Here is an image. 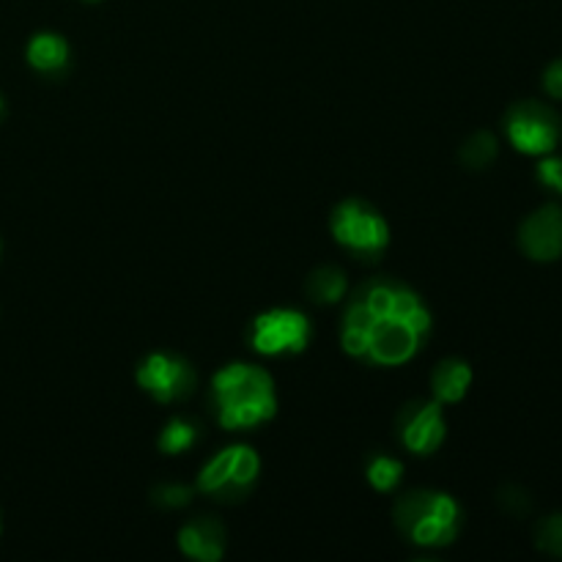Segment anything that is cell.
<instances>
[{
    "label": "cell",
    "mask_w": 562,
    "mask_h": 562,
    "mask_svg": "<svg viewBox=\"0 0 562 562\" xmlns=\"http://www.w3.org/2000/svg\"><path fill=\"white\" fill-rule=\"evenodd\" d=\"M431 327V311L415 289L393 278H373L346 302L340 349L371 366L398 368L420 355Z\"/></svg>",
    "instance_id": "cell-1"
},
{
    "label": "cell",
    "mask_w": 562,
    "mask_h": 562,
    "mask_svg": "<svg viewBox=\"0 0 562 562\" xmlns=\"http://www.w3.org/2000/svg\"><path fill=\"white\" fill-rule=\"evenodd\" d=\"M217 423L225 431H250L278 415V390L267 368L231 362L212 379Z\"/></svg>",
    "instance_id": "cell-2"
},
{
    "label": "cell",
    "mask_w": 562,
    "mask_h": 562,
    "mask_svg": "<svg viewBox=\"0 0 562 562\" xmlns=\"http://www.w3.org/2000/svg\"><path fill=\"white\" fill-rule=\"evenodd\" d=\"M461 505L448 492L415 488L393 505L395 530L423 549H445L461 532Z\"/></svg>",
    "instance_id": "cell-3"
},
{
    "label": "cell",
    "mask_w": 562,
    "mask_h": 562,
    "mask_svg": "<svg viewBox=\"0 0 562 562\" xmlns=\"http://www.w3.org/2000/svg\"><path fill=\"white\" fill-rule=\"evenodd\" d=\"M261 475V456L250 445H228L198 472L195 492L214 503L234 505L252 494Z\"/></svg>",
    "instance_id": "cell-4"
},
{
    "label": "cell",
    "mask_w": 562,
    "mask_h": 562,
    "mask_svg": "<svg viewBox=\"0 0 562 562\" xmlns=\"http://www.w3.org/2000/svg\"><path fill=\"white\" fill-rule=\"evenodd\" d=\"M329 234L357 261H379L390 247V225L376 206L349 198L329 214Z\"/></svg>",
    "instance_id": "cell-5"
},
{
    "label": "cell",
    "mask_w": 562,
    "mask_h": 562,
    "mask_svg": "<svg viewBox=\"0 0 562 562\" xmlns=\"http://www.w3.org/2000/svg\"><path fill=\"white\" fill-rule=\"evenodd\" d=\"M311 318L294 307H269L247 327V344L261 357H294L311 346Z\"/></svg>",
    "instance_id": "cell-6"
},
{
    "label": "cell",
    "mask_w": 562,
    "mask_h": 562,
    "mask_svg": "<svg viewBox=\"0 0 562 562\" xmlns=\"http://www.w3.org/2000/svg\"><path fill=\"white\" fill-rule=\"evenodd\" d=\"M135 382L157 404H181L198 387V373L190 360L173 351H151L135 371Z\"/></svg>",
    "instance_id": "cell-7"
},
{
    "label": "cell",
    "mask_w": 562,
    "mask_h": 562,
    "mask_svg": "<svg viewBox=\"0 0 562 562\" xmlns=\"http://www.w3.org/2000/svg\"><path fill=\"white\" fill-rule=\"evenodd\" d=\"M505 135L516 151L543 157V154H552L560 143V115L549 104L525 99L505 113Z\"/></svg>",
    "instance_id": "cell-8"
},
{
    "label": "cell",
    "mask_w": 562,
    "mask_h": 562,
    "mask_svg": "<svg viewBox=\"0 0 562 562\" xmlns=\"http://www.w3.org/2000/svg\"><path fill=\"white\" fill-rule=\"evenodd\" d=\"M395 434L404 450L415 456H434L448 437V420L439 401H409L398 412Z\"/></svg>",
    "instance_id": "cell-9"
},
{
    "label": "cell",
    "mask_w": 562,
    "mask_h": 562,
    "mask_svg": "<svg viewBox=\"0 0 562 562\" xmlns=\"http://www.w3.org/2000/svg\"><path fill=\"white\" fill-rule=\"evenodd\" d=\"M519 247L530 261L549 263L562 258V206L547 203L521 223Z\"/></svg>",
    "instance_id": "cell-10"
},
{
    "label": "cell",
    "mask_w": 562,
    "mask_h": 562,
    "mask_svg": "<svg viewBox=\"0 0 562 562\" xmlns=\"http://www.w3.org/2000/svg\"><path fill=\"white\" fill-rule=\"evenodd\" d=\"M179 549L184 558L198 562H220L228 549V532L214 516H198L179 530Z\"/></svg>",
    "instance_id": "cell-11"
},
{
    "label": "cell",
    "mask_w": 562,
    "mask_h": 562,
    "mask_svg": "<svg viewBox=\"0 0 562 562\" xmlns=\"http://www.w3.org/2000/svg\"><path fill=\"white\" fill-rule=\"evenodd\" d=\"M25 58H27V66H31L36 75L49 77V80H58V77H64L66 71H69L71 47L60 33L42 31V33H33L31 42H27Z\"/></svg>",
    "instance_id": "cell-12"
},
{
    "label": "cell",
    "mask_w": 562,
    "mask_h": 562,
    "mask_svg": "<svg viewBox=\"0 0 562 562\" xmlns=\"http://www.w3.org/2000/svg\"><path fill=\"white\" fill-rule=\"evenodd\" d=\"M472 387V368L461 357H448L431 373V393L439 404H459Z\"/></svg>",
    "instance_id": "cell-13"
},
{
    "label": "cell",
    "mask_w": 562,
    "mask_h": 562,
    "mask_svg": "<svg viewBox=\"0 0 562 562\" xmlns=\"http://www.w3.org/2000/svg\"><path fill=\"white\" fill-rule=\"evenodd\" d=\"M346 291H349L346 272L340 267H333V263L316 267L305 280L307 300L316 302V305H338L346 296Z\"/></svg>",
    "instance_id": "cell-14"
},
{
    "label": "cell",
    "mask_w": 562,
    "mask_h": 562,
    "mask_svg": "<svg viewBox=\"0 0 562 562\" xmlns=\"http://www.w3.org/2000/svg\"><path fill=\"white\" fill-rule=\"evenodd\" d=\"M198 439H201V426L195 420H187V417H170L162 426L157 439L159 453L165 456H181L190 448H195Z\"/></svg>",
    "instance_id": "cell-15"
},
{
    "label": "cell",
    "mask_w": 562,
    "mask_h": 562,
    "mask_svg": "<svg viewBox=\"0 0 562 562\" xmlns=\"http://www.w3.org/2000/svg\"><path fill=\"white\" fill-rule=\"evenodd\" d=\"M497 154H499V140L486 130H481V132H475V135L467 137L464 146L459 148L461 165L470 170H486L488 165H494Z\"/></svg>",
    "instance_id": "cell-16"
},
{
    "label": "cell",
    "mask_w": 562,
    "mask_h": 562,
    "mask_svg": "<svg viewBox=\"0 0 562 562\" xmlns=\"http://www.w3.org/2000/svg\"><path fill=\"white\" fill-rule=\"evenodd\" d=\"M366 477L371 483L373 492L387 494L398 488V483L404 481V464H401L395 456L387 453H373L366 464Z\"/></svg>",
    "instance_id": "cell-17"
},
{
    "label": "cell",
    "mask_w": 562,
    "mask_h": 562,
    "mask_svg": "<svg viewBox=\"0 0 562 562\" xmlns=\"http://www.w3.org/2000/svg\"><path fill=\"white\" fill-rule=\"evenodd\" d=\"M195 494L198 492L192 486H181V483H159V486L151 488L148 499H151V505H157L159 510H181L192 503Z\"/></svg>",
    "instance_id": "cell-18"
},
{
    "label": "cell",
    "mask_w": 562,
    "mask_h": 562,
    "mask_svg": "<svg viewBox=\"0 0 562 562\" xmlns=\"http://www.w3.org/2000/svg\"><path fill=\"white\" fill-rule=\"evenodd\" d=\"M536 547L549 558H562V514H549L538 521Z\"/></svg>",
    "instance_id": "cell-19"
},
{
    "label": "cell",
    "mask_w": 562,
    "mask_h": 562,
    "mask_svg": "<svg viewBox=\"0 0 562 562\" xmlns=\"http://www.w3.org/2000/svg\"><path fill=\"white\" fill-rule=\"evenodd\" d=\"M538 184H543L547 190L558 192L562 195V157H554V154H543V159L536 168Z\"/></svg>",
    "instance_id": "cell-20"
},
{
    "label": "cell",
    "mask_w": 562,
    "mask_h": 562,
    "mask_svg": "<svg viewBox=\"0 0 562 562\" xmlns=\"http://www.w3.org/2000/svg\"><path fill=\"white\" fill-rule=\"evenodd\" d=\"M499 505H503L508 514L514 516H521L530 510V497H527V492H521L519 486H508L499 492Z\"/></svg>",
    "instance_id": "cell-21"
},
{
    "label": "cell",
    "mask_w": 562,
    "mask_h": 562,
    "mask_svg": "<svg viewBox=\"0 0 562 562\" xmlns=\"http://www.w3.org/2000/svg\"><path fill=\"white\" fill-rule=\"evenodd\" d=\"M543 91L552 99H562V58L552 60V64L543 69Z\"/></svg>",
    "instance_id": "cell-22"
},
{
    "label": "cell",
    "mask_w": 562,
    "mask_h": 562,
    "mask_svg": "<svg viewBox=\"0 0 562 562\" xmlns=\"http://www.w3.org/2000/svg\"><path fill=\"white\" fill-rule=\"evenodd\" d=\"M3 119H5V99L0 97V121H3Z\"/></svg>",
    "instance_id": "cell-23"
},
{
    "label": "cell",
    "mask_w": 562,
    "mask_h": 562,
    "mask_svg": "<svg viewBox=\"0 0 562 562\" xmlns=\"http://www.w3.org/2000/svg\"><path fill=\"white\" fill-rule=\"evenodd\" d=\"M82 3H102V0H82Z\"/></svg>",
    "instance_id": "cell-24"
}]
</instances>
